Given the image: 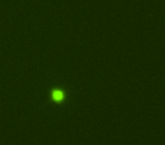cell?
<instances>
[{
    "label": "cell",
    "instance_id": "cell-1",
    "mask_svg": "<svg viewBox=\"0 0 165 145\" xmlns=\"http://www.w3.org/2000/svg\"><path fill=\"white\" fill-rule=\"evenodd\" d=\"M53 100H56V101H61L63 99V93L61 91H54L53 92Z\"/></svg>",
    "mask_w": 165,
    "mask_h": 145
}]
</instances>
